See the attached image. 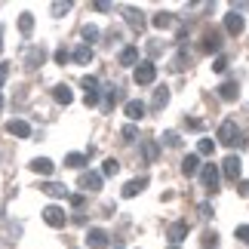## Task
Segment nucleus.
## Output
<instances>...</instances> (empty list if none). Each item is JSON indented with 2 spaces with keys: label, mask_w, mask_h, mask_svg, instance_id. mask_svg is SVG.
Wrapping results in <instances>:
<instances>
[{
  "label": "nucleus",
  "mask_w": 249,
  "mask_h": 249,
  "mask_svg": "<svg viewBox=\"0 0 249 249\" xmlns=\"http://www.w3.org/2000/svg\"><path fill=\"white\" fill-rule=\"evenodd\" d=\"M157 80V65L154 62H139L136 65V83L139 86H151Z\"/></svg>",
  "instance_id": "nucleus-1"
},
{
  "label": "nucleus",
  "mask_w": 249,
  "mask_h": 249,
  "mask_svg": "<svg viewBox=\"0 0 249 249\" xmlns=\"http://www.w3.org/2000/svg\"><path fill=\"white\" fill-rule=\"evenodd\" d=\"M43 222L50 225V228H65V225H68V215H65V209H62V206L50 203V206L43 209Z\"/></svg>",
  "instance_id": "nucleus-2"
},
{
  "label": "nucleus",
  "mask_w": 249,
  "mask_h": 249,
  "mask_svg": "<svg viewBox=\"0 0 249 249\" xmlns=\"http://www.w3.org/2000/svg\"><path fill=\"white\" fill-rule=\"evenodd\" d=\"M240 169H243V160L237 157V154H228L222 160V172H225L228 181H237V178H240Z\"/></svg>",
  "instance_id": "nucleus-3"
},
{
  "label": "nucleus",
  "mask_w": 249,
  "mask_h": 249,
  "mask_svg": "<svg viewBox=\"0 0 249 249\" xmlns=\"http://www.w3.org/2000/svg\"><path fill=\"white\" fill-rule=\"evenodd\" d=\"M237 139H240V129H237V123H234V120H225L222 126H218V142L231 148Z\"/></svg>",
  "instance_id": "nucleus-4"
},
{
  "label": "nucleus",
  "mask_w": 249,
  "mask_h": 249,
  "mask_svg": "<svg viewBox=\"0 0 249 249\" xmlns=\"http://www.w3.org/2000/svg\"><path fill=\"white\" fill-rule=\"evenodd\" d=\"M200 181H203L206 191H218V169H215V163H203V166H200Z\"/></svg>",
  "instance_id": "nucleus-5"
},
{
  "label": "nucleus",
  "mask_w": 249,
  "mask_h": 249,
  "mask_svg": "<svg viewBox=\"0 0 249 249\" xmlns=\"http://www.w3.org/2000/svg\"><path fill=\"white\" fill-rule=\"evenodd\" d=\"M86 246H89V249H105V246H108V231H102V228H89V231H86Z\"/></svg>",
  "instance_id": "nucleus-6"
},
{
  "label": "nucleus",
  "mask_w": 249,
  "mask_h": 249,
  "mask_svg": "<svg viewBox=\"0 0 249 249\" xmlns=\"http://www.w3.org/2000/svg\"><path fill=\"white\" fill-rule=\"evenodd\" d=\"M80 86L86 89V105H89V108H92V105H99V80L89 74V77L80 80Z\"/></svg>",
  "instance_id": "nucleus-7"
},
{
  "label": "nucleus",
  "mask_w": 249,
  "mask_h": 249,
  "mask_svg": "<svg viewBox=\"0 0 249 249\" xmlns=\"http://www.w3.org/2000/svg\"><path fill=\"white\" fill-rule=\"evenodd\" d=\"M243 28H246V22H243V16H240V13H231V16H225V31L231 34V37L243 34Z\"/></svg>",
  "instance_id": "nucleus-8"
},
{
  "label": "nucleus",
  "mask_w": 249,
  "mask_h": 249,
  "mask_svg": "<svg viewBox=\"0 0 249 249\" xmlns=\"http://www.w3.org/2000/svg\"><path fill=\"white\" fill-rule=\"evenodd\" d=\"M166 237H169V243H172V246H178V243L188 237V222H172V225H169V231H166Z\"/></svg>",
  "instance_id": "nucleus-9"
},
{
  "label": "nucleus",
  "mask_w": 249,
  "mask_h": 249,
  "mask_svg": "<svg viewBox=\"0 0 249 249\" xmlns=\"http://www.w3.org/2000/svg\"><path fill=\"white\" fill-rule=\"evenodd\" d=\"M200 50H203V53H218V50H222V34H218V31H206Z\"/></svg>",
  "instance_id": "nucleus-10"
},
{
  "label": "nucleus",
  "mask_w": 249,
  "mask_h": 249,
  "mask_svg": "<svg viewBox=\"0 0 249 249\" xmlns=\"http://www.w3.org/2000/svg\"><path fill=\"white\" fill-rule=\"evenodd\" d=\"M237 95H240L237 80H225L222 86H218V99H222V102H237Z\"/></svg>",
  "instance_id": "nucleus-11"
},
{
  "label": "nucleus",
  "mask_w": 249,
  "mask_h": 249,
  "mask_svg": "<svg viewBox=\"0 0 249 249\" xmlns=\"http://www.w3.org/2000/svg\"><path fill=\"white\" fill-rule=\"evenodd\" d=\"M80 188L83 191H92V194H95V191H102V176H99V172H80Z\"/></svg>",
  "instance_id": "nucleus-12"
},
{
  "label": "nucleus",
  "mask_w": 249,
  "mask_h": 249,
  "mask_svg": "<svg viewBox=\"0 0 249 249\" xmlns=\"http://www.w3.org/2000/svg\"><path fill=\"white\" fill-rule=\"evenodd\" d=\"M123 111H126V117L136 123V120H142L145 117V102H139V99H129L126 105H123Z\"/></svg>",
  "instance_id": "nucleus-13"
},
{
  "label": "nucleus",
  "mask_w": 249,
  "mask_h": 249,
  "mask_svg": "<svg viewBox=\"0 0 249 249\" xmlns=\"http://www.w3.org/2000/svg\"><path fill=\"white\" fill-rule=\"evenodd\" d=\"M43 59H46L43 46H31V50H28V55H25V65L34 71V68H40V65H43Z\"/></svg>",
  "instance_id": "nucleus-14"
},
{
  "label": "nucleus",
  "mask_w": 249,
  "mask_h": 249,
  "mask_svg": "<svg viewBox=\"0 0 249 249\" xmlns=\"http://www.w3.org/2000/svg\"><path fill=\"white\" fill-rule=\"evenodd\" d=\"M6 132H9V136H16V139H28V136H31V126H28L25 120H9L6 123Z\"/></svg>",
  "instance_id": "nucleus-15"
},
{
  "label": "nucleus",
  "mask_w": 249,
  "mask_h": 249,
  "mask_svg": "<svg viewBox=\"0 0 249 249\" xmlns=\"http://www.w3.org/2000/svg\"><path fill=\"white\" fill-rule=\"evenodd\" d=\"M145 188H148V176L132 178V181H126V185H123V197H136V194H142Z\"/></svg>",
  "instance_id": "nucleus-16"
},
{
  "label": "nucleus",
  "mask_w": 249,
  "mask_h": 249,
  "mask_svg": "<svg viewBox=\"0 0 249 249\" xmlns=\"http://www.w3.org/2000/svg\"><path fill=\"white\" fill-rule=\"evenodd\" d=\"M53 169H55V163L50 157H37V160H31V172H37V176H53Z\"/></svg>",
  "instance_id": "nucleus-17"
},
{
  "label": "nucleus",
  "mask_w": 249,
  "mask_h": 249,
  "mask_svg": "<svg viewBox=\"0 0 249 249\" xmlns=\"http://www.w3.org/2000/svg\"><path fill=\"white\" fill-rule=\"evenodd\" d=\"M40 191H43L46 197H55V200H59V197H68V188L59 185V181H46V185H40Z\"/></svg>",
  "instance_id": "nucleus-18"
},
{
  "label": "nucleus",
  "mask_w": 249,
  "mask_h": 249,
  "mask_svg": "<svg viewBox=\"0 0 249 249\" xmlns=\"http://www.w3.org/2000/svg\"><path fill=\"white\" fill-rule=\"evenodd\" d=\"M181 172H185L188 178L197 176V172H200V157H197V154H188L185 160H181Z\"/></svg>",
  "instance_id": "nucleus-19"
},
{
  "label": "nucleus",
  "mask_w": 249,
  "mask_h": 249,
  "mask_svg": "<svg viewBox=\"0 0 249 249\" xmlns=\"http://www.w3.org/2000/svg\"><path fill=\"white\" fill-rule=\"evenodd\" d=\"M142 151H145V160H148V163H157L160 148H157V142H154V139H145V142H142Z\"/></svg>",
  "instance_id": "nucleus-20"
},
{
  "label": "nucleus",
  "mask_w": 249,
  "mask_h": 249,
  "mask_svg": "<svg viewBox=\"0 0 249 249\" xmlns=\"http://www.w3.org/2000/svg\"><path fill=\"white\" fill-rule=\"evenodd\" d=\"M53 99L59 102V105H71V102H74V92H71V89H68L65 83H59V86L53 89Z\"/></svg>",
  "instance_id": "nucleus-21"
},
{
  "label": "nucleus",
  "mask_w": 249,
  "mask_h": 249,
  "mask_svg": "<svg viewBox=\"0 0 249 249\" xmlns=\"http://www.w3.org/2000/svg\"><path fill=\"white\" fill-rule=\"evenodd\" d=\"M71 59L77 62V65H89V62H92V46H86V43L77 46V50L71 53Z\"/></svg>",
  "instance_id": "nucleus-22"
},
{
  "label": "nucleus",
  "mask_w": 249,
  "mask_h": 249,
  "mask_svg": "<svg viewBox=\"0 0 249 249\" xmlns=\"http://www.w3.org/2000/svg\"><path fill=\"white\" fill-rule=\"evenodd\" d=\"M123 16H126V22H129V28H136V31H142V28H145V16H142L139 13V9H126V13H123Z\"/></svg>",
  "instance_id": "nucleus-23"
},
{
  "label": "nucleus",
  "mask_w": 249,
  "mask_h": 249,
  "mask_svg": "<svg viewBox=\"0 0 249 249\" xmlns=\"http://www.w3.org/2000/svg\"><path fill=\"white\" fill-rule=\"evenodd\" d=\"M169 102V89L163 86V89H154V99H151V108L154 111H163V105Z\"/></svg>",
  "instance_id": "nucleus-24"
},
{
  "label": "nucleus",
  "mask_w": 249,
  "mask_h": 249,
  "mask_svg": "<svg viewBox=\"0 0 249 249\" xmlns=\"http://www.w3.org/2000/svg\"><path fill=\"white\" fill-rule=\"evenodd\" d=\"M86 160H89V154H77V151H74V154L65 157V166H71V169H83V166H86Z\"/></svg>",
  "instance_id": "nucleus-25"
},
{
  "label": "nucleus",
  "mask_w": 249,
  "mask_h": 249,
  "mask_svg": "<svg viewBox=\"0 0 249 249\" xmlns=\"http://www.w3.org/2000/svg\"><path fill=\"white\" fill-rule=\"evenodd\" d=\"M139 62V50L136 46H123L120 50V65H136Z\"/></svg>",
  "instance_id": "nucleus-26"
},
{
  "label": "nucleus",
  "mask_w": 249,
  "mask_h": 249,
  "mask_svg": "<svg viewBox=\"0 0 249 249\" xmlns=\"http://www.w3.org/2000/svg\"><path fill=\"white\" fill-rule=\"evenodd\" d=\"M172 22H176V18H172V13H157L154 18H151V25L160 28V31H163V28H172Z\"/></svg>",
  "instance_id": "nucleus-27"
},
{
  "label": "nucleus",
  "mask_w": 249,
  "mask_h": 249,
  "mask_svg": "<svg viewBox=\"0 0 249 249\" xmlns=\"http://www.w3.org/2000/svg\"><path fill=\"white\" fill-rule=\"evenodd\" d=\"M18 31H22L25 37L34 31V16L31 13H22V16H18Z\"/></svg>",
  "instance_id": "nucleus-28"
},
{
  "label": "nucleus",
  "mask_w": 249,
  "mask_h": 249,
  "mask_svg": "<svg viewBox=\"0 0 249 249\" xmlns=\"http://www.w3.org/2000/svg\"><path fill=\"white\" fill-rule=\"evenodd\" d=\"M213 151H215V142L213 139H200L197 142V157H209Z\"/></svg>",
  "instance_id": "nucleus-29"
},
{
  "label": "nucleus",
  "mask_w": 249,
  "mask_h": 249,
  "mask_svg": "<svg viewBox=\"0 0 249 249\" xmlns=\"http://www.w3.org/2000/svg\"><path fill=\"white\" fill-rule=\"evenodd\" d=\"M200 246H203V249H218V234H215V231H203V237H200Z\"/></svg>",
  "instance_id": "nucleus-30"
},
{
  "label": "nucleus",
  "mask_w": 249,
  "mask_h": 249,
  "mask_svg": "<svg viewBox=\"0 0 249 249\" xmlns=\"http://www.w3.org/2000/svg\"><path fill=\"white\" fill-rule=\"evenodd\" d=\"M117 172H120V163H117L114 157H108V160L102 163V172H99V176L105 178V176H117Z\"/></svg>",
  "instance_id": "nucleus-31"
},
{
  "label": "nucleus",
  "mask_w": 249,
  "mask_h": 249,
  "mask_svg": "<svg viewBox=\"0 0 249 249\" xmlns=\"http://www.w3.org/2000/svg\"><path fill=\"white\" fill-rule=\"evenodd\" d=\"M83 40H86V46H89V43H95V40H99V28H95V25H83Z\"/></svg>",
  "instance_id": "nucleus-32"
},
{
  "label": "nucleus",
  "mask_w": 249,
  "mask_h": 249,
  "mask_svg": "<svg viewBox=\"0 0 249 249\" xmlns=\"http://www.w3.org/2000/svg\"><path fill=\"white\" fill-rule=\"evenodd\" d=\"M185 62H188V55H185V50H181L178 55H176V59H172V65H169V71H185Z\"/></svg>",
  "instance_id": "nucleus-33"
},
{
  "label": "nucleus",
  "mask_w": 249,
  "mask_h": 249,
  "mask_svg": "<svg viewBox=\"0 0 249 249\" xmlns=\"http://www.w3.org/2000/svg\"><path fill=\"white\" fill-rule=\"evenodd\" d=\"M120 136H123V142H136V139H139V129L132 126V123H126V126L120 129Z\"/></svg>",
  "instance_id": "nucleus-34"
},
{
  "label": "nucleus",
  "mask_w": 249,
  "mask_h": 249,
  "mask_svg": "<svg viewBox=\"0 0 249 249\" xmlns=\"http://www.w3.org/2000/svg\"><path fill=\"white\" fill-rule=\"evenodd\" d=\"M117 99H120V92L114 89V86H111V89H105V111L114 108V102H117Z\"/></svg>",
  "instance_id": "nucleus-35"
},
{
  "label": "nucleus",
  "mask_w": 249,
  "mask_h": 249,
  "mask_svg": "<svg viewBox=\"0 0 249 249\" xmlns=\"http://www.w3.org/2000/svg\"><path fill=\"white\" fill-rule=\"evenodd\" d=\"M163 142L169 148H181V139H178V132H163Z\"/></svg>",
  "instance_id": "nucleus-36"
},
{
  "label": "nucleus",
  "mask_w": 249,
  "mask_h": 249,
  "mask_svg": "<svg viewBox=\"0 0 249 249\" xmlns=\"http://www.w3.org/2000/svg\"><path fill=\"white\" fill-rule=\"evenodd\" d=\"M68 62H71V53L65 50V46H62V50H55V65H68Z\"/></svg>",
  "instance_id": "nucleus-37"
},
{
  "label": "nucleus",
  "mask_w": 249,
  "mask_h": 249,
  "mask_svg": "<svg viewBox=\"0 0 249 249\" xmlns=\"http://www.w3.org/2000/svg\"><path fill=\"white\" fill-rule=\"evenodd\" d=\"M213 71H215V74H225V71H228V59H225V55H218V59L213 62Z\"/></svg>",
  "instance_id": "nucleus-38"
},
{
  "label": "nucleus",
  "mask_w": 249,
  "mask_h": 249,
  "mask_svg": "<svg viewBox=\"0 0 249 249\" xmlns=\"http://www.w3.org/2000/svg\"><path fill=\"white\" fill-rule=\"evenodd\" d=\"M68 9H71V3H68V0H65V3L59 0V3H53V16H65Z\"/></svg>",
  "instance_id": "nucleus-39"
},
{
  "label": "nucleus",
  "mask_w": 249,
  "mask_h": 249,
  "mask_svg": "<svg viewBox=\"0 0 249 249\" xmlns=\"http://www.w3.org/2000/svg\"><path fill=\"white\" fill-rule=\"evenodd\" d=\"M234 237H237V240H243V243H249V225H240L234 231Z\"/></svg>",
  "instance_id": "nucleus-40"
},
{
  "label": "nucleus",
  "mask_w": 249,
  "mask_h": 249,
  "mask_svg": "<svg viewBox=\"0 0 249 249\" xmlns=\"http://www.w3.org/2000/svg\"><path fill=\"white\" fill-rule=\"evenodd\" d=\"M237 194H240V197H249V181H237Z\"/></svg>",
  "instance_id": "nucleus-41"
},
{
  "label": "nucleus",
  "mask_w": 249,
  "mask_h": 249,
  "mask_svg": "<svg viewBox=\"0 0 249 249\" xmlns=\"http://www.w3.org/2000/svg\"><path fill=\"white\" fill-rule=\"evenodd\" d=\"M92 9H95V13H108L111 3H102V0H99V3H92Z\"/></svg>",
  "instance_id": "nucleus-42"
},
{
  "label": "nucleus",
  "mask_w": 249,
  "mask_h": 249,
  "mask_svg": "<svg viewBox=\"0 0 249 249\" xmlns=\"http://www.w3.org/2000/svg\"><path fill=\"white\" fill-rule=\"evenodd\" d=\"M6 77H9V65H0V86H3Z\"/></svg>",
  "instance_id": "nucleus-43"
},
{
  "label": "nucleus",
  "mask_w": 249,
  "mask_h": 249,
  "mask_svg": "<svg viewBox=\"0 0 249 249\" xmlns=\"http://www.w3.org/2000/svg\"><path fill=\"white\" fill-rule=\"evenodd\" d=\"M185 123H188L191 129H203V120H194V117H191V120H185Z\"/></svg>",
  "instance_id": "nucleus-44"
},
{
  "label": "nucleus",
  "mask_w": 249,
  "mask_h": 249,
  "mask_svg": "<svg viewBox=\"0 0 249 249\" xmlns=\"http://www.w3.org/2000/svg\"><path fill=\"white\" fill-rule=\"evenodd\" d=\"M0 50H3V31H0Z\"/></svg>",
  "instance_id": "nucleus-45"
},
{
  "label": "nucleus",
  "mask_w": 249,
  "mask_h": 249,
  "mask_svg": "<svg viewBox=\"0 0 249 249\" xmlns=\"http://www.w3.org/2000/svg\"><path fill=\"white\" fill-rule=\"evenodd\" d=\"M0 108H3V95H0Z\"/></svg>",
  "instance_id": "nucleus-46"
},
{
  "label": "nucleus",
  "mask_w": 249,
  "mask_h": 249,
  "mask_svg": "<svg viewBox=\"0 0 249 249\" xmlns=\"http://www.w3.org/2000/svg\"><path fill=\"white\" fill-rule=\"evenodd\" d=\"M172 249H178V246H172Z\"/></svg>",
  "instance_id": "nucleus-47"
}]
</instances>
